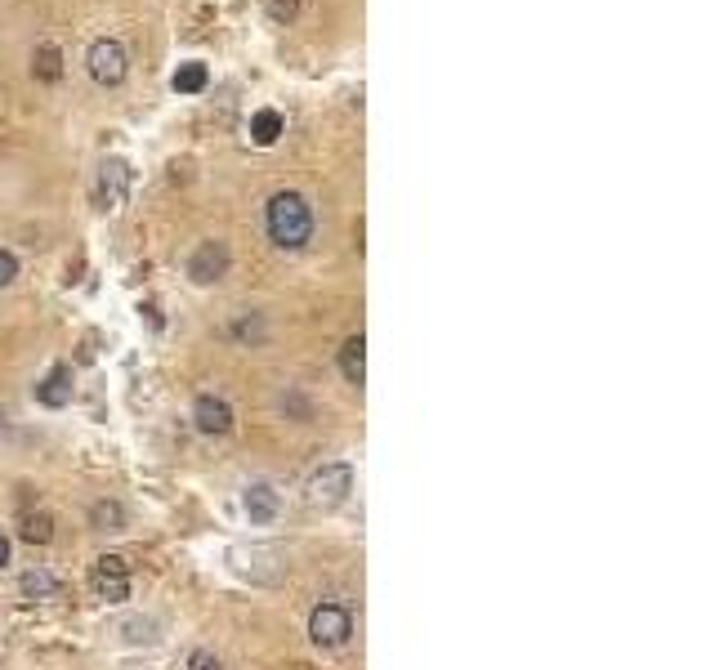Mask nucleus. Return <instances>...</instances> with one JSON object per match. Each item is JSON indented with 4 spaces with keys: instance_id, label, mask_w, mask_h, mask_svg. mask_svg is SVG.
<instances>
[{
    "instance_id": "obj_4",
    "label": "nucleus",
    "mask_w": 715,
    "mask_h": 670,
    "mask_svg": "<svg viewBox=\"0 0 715 670\" xmlns=\"http://www.w3.org/2000/svg\"><path fill=\"white\" fill-rule=\"evenodd\" d=\"M354 492V469H349L345 461H336V465H322L318 474L309 478V501L313 505H322V510H336L345 496Z\"/></svg>"
},
{
    "instance_id": "obj_5",
    "label": "nucleus",
    "mask_w": 715,
    "mask_h": 670,
    "mask_svg": "<svg viewBox=\"0 0 715 670\" xmlns=\"http://www.w3.org/2000/svg\"><path fill=\"white\" fill-rule=\"evenodd\" d=\"M90 586L99 599L108 603H126L130 599V563L121 559V554H103L99 563H94L90 572Z\"/></svg>"
},
{
    "instance_id": "obj_24",
    "label": "nucleus",
    "mask_w": 715,
    "mask_h": 670,
    "mask_svg": "<svg viewBox=\"0 0 715 670\" xmlns=\"http://www.w3.org/2000/svg\"><path fill=\"white\" fill-rule=\"evenodd\" d=\"M0 434H5V411H0Z\"/></svg>"
},
{
    "instance_id": "obj_19",
    "label": "nucleus",
    "mask_w": 715,
    "mask_h": 670,
    "mask_svg": "<svg viewBox=\"0 0 715 670\" xmlns=\"http://www.w3.org/2000/svg\"><path fill=\"white\" fill-rule=\"evenodd\" d=\"M126 639L130 644H152V639H157V621H148V617H135V621H126Z\"/></svg>"
},
{
    "instance_id": "obj_13",
    "label": "nucleus",
    "mask_w": 715,
    "mask_h": 670,
    "mask_svg": "<svg viewBox=\"0 0 715 670\" xmlns=\"http://www.w3.org/2000/svg\"><path fill=\"white\" fill-rule=\"evenodd\" d=\"M170 85H175L179 94H202L206 85H211V72H206V63H179L175 76H170Z\"/></svg>"
},
{
    "instance_id": "obj_6",
    "label": "nucleus",
    "mask_w": 715,
    "mask_h": 670,
    "mask_svg": "<svg viewBox=\"0 0 715 670\" xmlns=\"http://www.w3.org/2000/svg\"><path fill=\"white\" fill-rule=\"evenodd\" d=\"M228 273V246L224 242H202L193 255H188V277L197 286H211Z\"/></svg>"
},
{
    "instance_id": "obj_23",
    "label": "nucleus",
    "mask_w": 715,
    "mask_h": 670,
    "mask_svg": "<svg viewBox=\"0 0 715 670\" xmlns=\"http://www.w3.org/2000/svg\"><path fill=\"white\" fill-rule=\"evenodd\" d=\"M5 563H9V541L0 536V568H5Z\"/></svg>"
},
{
    "instance_id": "obj_9",
    "label": "nucleus",
    "mask_w": 715,
    "mask_h": 670,
    "mask_svg": "<svg viewBox=\"0 0 715 670\" xmlns=\"http://www.w3.org/2000/svg\"><path fill=\"white\" fill-rule=\"evenodd\" d=\"M242 510H246V519L251 523H273L278 519V510H282V501H278V492H273L269 483H251L242 492Z\"/></svg>"
},
{
    "instance_id": "obj_18",
    "label": "nucleus",
    "mask_w": 715,
    "mask_h": 670,
    "mask_svg": "<svg viewBox=\"0 0 715 670\" xmlns=\"http://www.w3.org/2000/svg\"><path fill=\"white\" fill-rule=\"evenodd\" d=\"M233 340H242V344H264V322L255 318V313H251V318H237V322H233Z\"/></svg>"
},
{
    "instance_id": "obj_11",
    "label": "nucleus",
    "mask_w": 715,
    "mask_h": 670,
    "mask_svg": "<svg viewBox=\"0 0 715 670\" xmlns=\"http://www.w3.org/2000/svg\"><path fill=\"white\" fill-rule=\"evenodd\" d=\"M282 134H286V117H282L278 108H260L251 117V143H255V148H273Z\"/></svg>"
},
{
    "instance_id": "obj_15",
    "label": "nucleus",
    "mask_w": 715,
    "mask_h": 670,
    "mask_svg": "<svg viewBox=\"0 0 715 670\" xmlns=\"http://www.w3.org/2000/svg\"><path fill=\"white\" fill-rule=\"evenodd\" d=\"M27 545H50L54 541V514L50 510H36V514H23V528H18Z\"/></svg>"
},
{
    "instance_id": "obj_7",
    "label": "nucleus",
    "mask_w": 715,
    "mask_h": 670,
    "mask_svg": "<svg viewBox=\"0 0 715 670\" xmlns=\"http://www.w3.org/2000/svg\"><path fill=\"white\" fill-rule=\"evenodd\" d=\"M193 425L202 429L206 438H224L228 429H233V407L215 394H202L193 402Z\"/></svg>"
},
{
    "instance_id": "obj_17",
    "label": "nucleus",
    "mask_w": 715,
    "mask_h": 670,
    "mask_svg": "<svg viewBox=\"0 0 715 670\" xmlns=\"http://www.w3.org/2000/svg\"><path fill=\"white\" fill-rule=\"evenodd\" d=\"M32 72H36V81H59L63 76V54H59V45H36V54H32Z\"/></svg>"
},
{
    "instance_id": "obj_8",
    "label": "nucleus",
    "mask_w": 715,
    "mask_h": 670,
    "mask_svg": "<svg viewBox=\"0 0 715 670\" xmlns=\"http://www.w3.org/2000/svg\"><path fill=\"white\" fill-rule=\"evenodd\" d=\"M72 389H76V380H72V367H50L41 380H36V402L41 407H50V411H59V407H68L72 402Z\"/></svg>"
},
{
    "instance_id": "obj_3",
    "label": "nucleus",
    "mask_w": 715,
    "mask_h": 670,
    "mask_svg": "<svg viewBox=\"0 0 715 670\" xmlns=\"http://www.w3.org/2000/svg\"><path fill=\"white\" fill-rule=\"evenodd\" d=\"M85 67H90V76L99 85H121L130 72V54L121 41H112V36H103V41L90 45V54H85Z\"/></svg>"
},
{
    "instance_id": "obj_12",
    "label": "nucleus",
    "mask_w": 715,
    "mask_h": 670,
    "mask_svg": "<svg viewBox=\"0 0 715 670\" xmlns=\"http://www.w3.org/2000/svg\"><path fill=\"white\" fill-rule=\"evenodd\" d=\"M18 590H23V599H59L63 581L54 577L50 568H27L23 577H18Z\"/></svg>"
},
{
    "instance_id": "obj_14",
    "label": "nucleus",
    "mask_w": 715,
    "mask_h": 670,
    "mask_svg": "<svg viewBox=\"0 0 715 670\" xmlns=\"http://www.w3.org/2000/svg\"><path fill=\"white\" fill-rule=\"evenodd\" d=\"M126 184H130V170H126V161H108V166H103V184H99V193H103V206H117V201L126 197Z\"/></svg>"
},
{
    "instance_id": "obj_10",
    "label": "nucleus",
    "mask_w": 715,
    "mask_h": 670,
    "mask_svg": "<svg viewBox=\"0 0 715 670\" xmlns=\"http://www.w3.org/2000/svg\"><path fill=\"white\" fill-rule=\"evenodd\" d=\"M340 376L358 389H362V380H367V340H362V335H349V340L340 344Z\"/></svg>"
},
{
    "instance_id": "obj_20",
    "label": "nucleus",
    "mask_w": 715,
    "mask_h": 670,
    "mask_svg": "<svg viewBox=\"0 0 715 670\" xmlns=\"http://www.w3.org/2000/svg\"><path fill=\"white\" fill-rule=\"evenodd\" d=\"M14 277H18V255L0 246V291H5V286H14Z\"/></svg>"
},
{
    "instance_id": "obj_2",
    "label": "nucleus",
    "mask_w": 715,
    "mask_h": 670,
    "mask_svg": "<svg viewBox=\"0 0 715 670\" xmlns=\"http://www.w3.org/2000/svg\"><path fill=\"white\" fill-rule=\"evenodd\" d=\"M349 635H354V617L345 603H318L309 612V639L318 648H345Z\"/></svg>"
},
{
    "instance_id": "obj_21",
    "label": "nucleus",
    "mask_w": 715,
    "mask_h": 670,
    "mask_svg": "<svg viewBox=\"0 0 715 670\" xmlns=\"http://www.w3.org/2000/svg\"><path fill=\"white\" fill-rule=\"evenodd\" d=\"M188 670H224V662H219L215 653H206V648H197V653L188 657Z\"/></svg>"
},
{
    "instance_id": "obj_1",
    "label": "nucleus",
    "mask_w": 715,
    "mask_h": 670,
    "mask_svg": "<svg viewBox=\"0 0 715 670\" xmlns=\"http://www.w3.org/2000/svg\"><path fill=\"white\" fill-rule=\"evenodd\" d=\"M264 228H269L273 246L282 251H304L313 237V206L304 193H273L269 206H264Z\"/></svg>"
},
{
    "instance_id": "obj_22",
    "label": "nucleus",
    "mask_w": 715,
    "mask_h": 670,
    "mask_svg": "<svg viewBox=\"0 0 715 670\" xmlns=\"http://www.w3.org/2000/svg\"><path fill=\"white\" fill-rule=\"evenodd\" d=\"M295 9H300V0H269V14L278 18V23H291Z\"/></svg>"
},
{
    "instance_id": "obj_16",
    "label": "nucleus",
    "mask_w": 715,
    "mask_h": 670,
    "mask_svg": "<svg viewBox=\"0 0 715 670\" xmlns=\"http://www.w3.org/2000/svg\"><path fill=\"white\" fill-rule=\"evenodd\" d=\"M90 528L94 532H121L126 528V510H121V501H94L90 505Z\"/></svg>"
}]
</instances>
